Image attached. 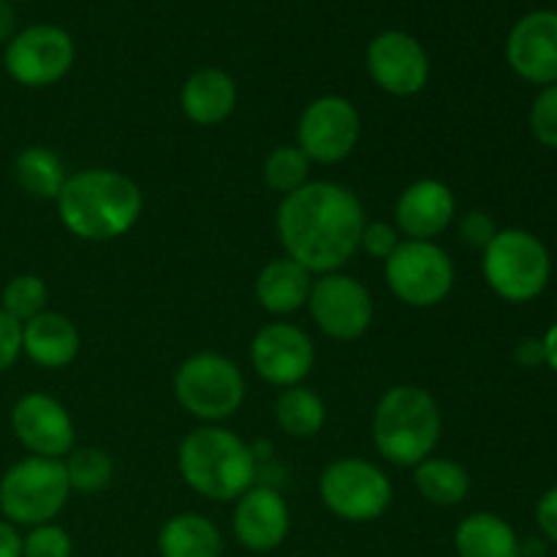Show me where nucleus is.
Masks as SVG:
<instances>
[{
  "mask_svg": "<svg viewBox=\"0 0 557 557\" xmlns=\"http://www.w3.org/2000/svg\"><path fill=\"white\" fill-rule=\"evenodd\" d=\"M364 205L348 185L310 180L277 207V237L288 259L313 275L341 272L359 253Z\"/></svg>",
  "mask_w": 557,
  "mask_h": 557,
  "instance_id": "obj_1",
  "label": "nucleus"
},
{
  "mask_svg": "<svg viewBox=\"0 0 557 557\" xmlns=\"http://www.w3.org/2000/svg\"><path fill=\"white\" fill-rule=\"evenodd\" d=\"M60 223L85 243H112L139 223L141 188L117 169H85L69 174L54 199Z\"/></svg>",
  "mask_w": 557,
  "mask_h": 557,
  "instance_id": "obj_2",
  "label": "nucleus"
},
{
  "mask_svg": "<svg viewBox=\"0 0 557 557\" xmlns=\"http://www.w3.org/2000/svg\"><path fill=\"white\" fill-rule=\"evenodd\" d=\"M183 482L196 495L228 504L256 484V451L223 424H199L177 449Z\"/></svg>",
  "mask_w": 557,
  "mask_h": 557,
  "instance_id": "obj_3",
  "label": "nucleus"
},
{
  "mask_svg": "<svg viewBox=\"0 0 557 557\" xmlns=\"http://www.w3.org/2000/svg\"><path fill=\"white\" fill-rule=\"evenodd\" d=\"M444 419L435 397L417 384H397L381 395L373 411V444L386 462L417 468L433 457Z\"/></svg>",
  "mask_w": 557,
  "mask_h": 557,
  "instance_id": "obj_4",
  "label": "nucleus"
},
{
  "mask_svg": "<svg viewBox=\"0 0 557 557\" xmlns=\"http://www.w3.org/2000/svg\"><path fill=\"white\" fill-rule=\"evenodd\" d=\"M482 272L495 297L511 305H525L547 292L553 256L528 228H498L482 250Z\"/></svg>",
  "mask_w": 557,
  "mask_h": 557,
  "instance_id": "obj_5",
  "label": "nucleus"
},
{
  "mask_svg": "<svg viewBox=\"0 0 557 557\" xmlns=\"http://www.w3.org/2000/svg\"><path fill=\"white\" fill-rule=\"evenodd\" d=\"M174 397L188 417L201 424H223L243 408L245 375L228 357L199 351L183 359L172 381Z\"/></svg>",
  "mask_w": 557,
  "mask_h": 557,
  "instance_id": "obj_6",
  "label": "nucleus"
},
{
  "mask_svg": "<svg viewBox=\"0 0 557 557\" xmlns=\"http://www.w3.org/2000/svg\"><path fill=\"white\" fill-rule=\"evenodd\" d=\"M71 498L63 460L25 457L0 476V511L16 528L52 522Z\"/></svg>",
  "mask_w": 557,
  "mask_h": 557,
  "instance_id": "obj_7",
  "label": "nucleus"
},
{
  "mask_svg": "<svg viewBox=\"0 0 557 557\" xmlns=\"http://www.w3.org/2000/svg\"><path fill=\"white\" fill-rule=\"evenodd\" d=\"M319 495L321 504L337 520L362 525L381 520L389 511L395 487L384 468L375 462L362 457H341L321 471Z\"/></svg>",
  "mask_w": 557,
  "mask_h": 557,
  "instance_id": "obj_8",
  "label": "nucleus"
},
{
  "mask_svg": "<svg viewBox=\"0 0 557 557\" xmlns=\"http://www.w3.org/2000/svg\"><path fill=\"white\" fill-rule=\"evenodd\" d=\"M384 277L403 305L428 310L446 302L455 288V261L433 239H403L384 261Z\"/></svg>",
  "mask_w": 557,
  "mask_h": 557,
  "instance_id": "obj_9",
  "label": "nucleus"
},
{
  "mask_svg": "<svg viewBox=\"0 0 557 557\" xmlns=\"http://www.w3.org/2000/svg\"><path fill=\"white\" fill-rule=\"evenodd\" d=\"M362 139L359 109L343 96H319L305 107L297 123V147L321 166H335L357 150Z\"/></svg>",
  "mask_w": 557,
  "mask_h": 557,
  "instance_id": "obj_10",
  "label": "nucleus"
},
{
  "mask_svg": "<svg viewBox=\"0 0 557 557\" xmlns=\"http://www.w3.org/2000/svg\"><path fill=\"white\" fill-rule=\"evenodd\" d=\"M308 310L313 324L326 337L341 343L359 341L370 330L375 315L373 297L362 281L343 272L315 275L308 297Z\"/></svg>",
  "mask_w": 557,
  "mask_h": 557,
  "instance_id": "obj_11",
  "label": "nucleus"
},
{
  "mask_svg": "<svg viewBox=\"0 0 557 557\" xmlns=\"http://www.w3.org/2000/svg\"><path fill=\"white\" fill-rule=\"evenodd\" d=\"M76 58L74 38L58 25H30L5 44L3 65L22 87L58 85Z\"/></svg>",
  "mask_w": 557,
  "mask_h": 557,
  "instance_id": "obj_12",
  "label": "nucleus"
},
{
  "mask_svg": "<svg viewBox=\"0 0 557 557\" xmlns=\"http://www.w3.org/2000/svg\"><path fill=\"white\" fill-rule=\"evenodd\" d=\"M250 364L267 384L277 389L299 386L315 368V343L302 326L272 321L250 341Z\"/></svg>",
  "mask_w": 557,
  "mask_h": 557,
  "instance_id": "obj_13",
  "label": "nucleus"
},
{
  "mask_svg": "<svg viewBox=\"0 0 557 557\" xmlns=\"http://www.w3.org/2000/svg\"><path fill=\"white\" fill-rule=\"evenodd\" d=\"M370 79L389 96L411 98L430 82L428 49L406 30H384L368 44L364 52Z\"/></svg>",
  "mask_w": 557,
  "mask_h": 557,
  "instance_id": "obj_14",
  "label": "nucleus"
},
{
  "mask_svg": "<svg viewBox=\"0 0 557 557\" xmlns=\"http://www.w3.org/2000/svg\"><path fill=\"white\" fill-rule=\"evenodd\" d=\"M11 433L33 457L65 460L76 449V428L69 408L44 392H30L14 403Z\"/></svg>",
  "mask_w": 557,
  "mask_h": 557,
  "instance_id": "obj_15",
  "label": "nucleus"
},
{
  "mask_svg": "<svg viewBox=\"0 0 557 557\" xmlns=\"http://www.w3.org/2000/svg\"><path fill=\"white\" fill-rule=\"evenodd\" d=\"M506 60L531 85H557V11L539 9L522 16L506 38Z\"/></svg>",
  "mask_w": 557,
  "mask_h": 557,
  "instance_id": "obj_16",
  "label": "nucleus"
},
{
  "mask_svg": "<svg viewBox=\"0 0 557 557\" xmlns=\"http://www.w3.org/2000/svg\"><path fill=\"white\" fill-rule=\"evenodd\" d=\"M232 531L250 553H272L286 542L292 531V511L277 490L253 484L234 504Z\"/></svg>",
  "mask_w": 557,
  "mask_h": 557,
  "instance_id": "obj_17",
  "label": "nucleus"
},
{
  "mask_svg": "<svg viewBox=\"0 0 557 557\" xmlns=\"http://www.w3.org/2000/svg\"><path fill=\"white\" fill-rule=\"evenodd\" d=\"M457 218V199L441 180L422 177L408 185L395 205V226L403 239L441 237Z\"/></svg>",
  "mask_w": 557,
  "mask_h": 557,
  "instance_id": "obj_18",
  "label": "nucleus"
},
{
  "mask_svg": "<svg viewBox=\"0 0 557 557\" xmlns=\"http://www.w3.org/2000/svg\"><path fill=\"white\" fill-rule=\"evenodd\" d=\"M82 335L74 321L54 310H44L22 324V354L44 370H63L76 362Z\"/></svg>",
  "mask_w": 557,
  "mask_h": 557,
  "instance_id": "obj_19",
  "label": "nucleus"
},
{
  "mask_svg": "<svg viewBox=\"0 0 557 557\" xmlns=\"http://www.w3.org/2000/svg\"><path fill=\"white\" fill-rule=\"evenodd\" d=\"M315 275L310 270H305L302 264H297L288 256L281 259H272L261 267V272L256 275L253 292L256 302L267 310L270 315H292L297 310L308 308L310 288H313Z\"/></svg>",
  "mask_w": 557,
  "mask_h": 557,
  "instance_id": "obj_20",
  "label": "nucleus"
},
{
  "mask_svg": "<svg viewBox=\"0 0 557 557\" xmlns=\"http://www.w3.org/2000/svg\"><path fill=\"white\" fill-rule=\"evenodd\" d=\"M237 85L223 69L194 71L180 90V109L196 125H218L237 109Z\"/></svg>",
  "mask_w": 557,
  "mask_h": 557,
  "instance_id": "obj_21",
  "label": "nucleus"
},
{
  "mask_svg": "<svg viewBox=\"0 0 557 557\" xmlns=\"http://www.w3.org/2000/svg\"><path fill=\"white\" fill-rule=\"evenodd\" d=\"M455 549L460 557H522L515 528L493 511H473L457 525Z\"/></svg>",
  "mask_w": 557,
  "mask_h": 557,
  "instance_id": "obj_22",
  "label": "nucleus"
},
{
  "mask_svg": "<svg viewBox=\"0 0 557 557\" xmlns=\"http://www.w3.org/2000/svg\"><path fill=\"white\" fill-rule=\"evenodd\" d=\"M161 557H221L223 536L210 517L199 511H183L169 517L158 533Z\"/></svg>",
  "mask_w": 557,
  "mask_h": 557,
  "instance_id": "obj_23",
  "label": "nucleus"
},
{
  "mask_svg": "<svg viewBox=\"0 0 557 557\" xmlns=\"http://www.w3.org/2000/svg\"><path fill=\"white\" fill-rule=\"evenodd\" d=\"M14 180L33 199L54 201L63 190L65 180H69V172H65L63 158L52 147L30 145L14 158Z\"/></svg>",
  "mask_w": 557,
  "mask_h": 557,
  "instance_id": "obj_24",
  "label": "nucleus"
},
{
  "mask_svg": "<svg viewBox=\"0 0 557 557\" xmlns=\"http://www.w3.org/2000/svg\"><path fill=\"white\" fill-rule=\"evenodd\" d=\"M417 493L433 506H460L471 493V473L449 457H428L413 468Z\"/></svg>",
  "mask_w": 557,
  "mask_h": 557,
  "instance_id": "obj_25",
  "label": "nucleus"
},
{
  "mask_svg": "<svg viewBox=\"0 0 557 557\" xmlns=\"http://www.w3.org/2000/svg\"><path fill=\"white\" fill-rule=\"evenodd\" d=\"M275 422L292 438H313L326 424V403L305 384L288 386L275 400Z\"/></svg>",
  "mask_w": 557,
  "mask_h": 557,
  "instance_id": "obj_26",
  "label": "nucleus"
},
{
  "mask_svg": "<svg viewBox=\"0 0 557 557\" xmlns=\"http://www.w3.org/2000/svg\"><path fill=\"white\" fill-rule=\"evenodd\" d=\"M63 462L65 473H69L71 493H101L114 479V460L98 446H76Z\"/></svg>",
  "mask_w": 557,
  "mask_h": 557,
  "instance_id": "obj_27",
  "label": "nucleus"
},
{
  "mask_svg": "<svg viewBox=\"0 0 557 557\" xmlns=\"http://www.w3.org/2000/svg\"><path fill=\"white\" fill-rule=\"evenodd\" d=\"M310 161L297 145H281L267 156L264 161V183L275 194L288 196L310 183Z\"/></svg>",
  "mask_w": 557,
  "mask_h": 557,
  "instance_id": "obj_28",
  "label": "nucleus"
},
{
  "mask_svg": "<svg viewBox=\"0 0 557 557\" xmlns=\"http://www.w3.org/2000/svg\"><path fill=\"white\" fill-rule=\"evenodd\" d=\"M47 283L41 281L33 272H22V275H14L3 286V294H0V310L11 315L14 321L25 324V321L36 319L38 313L47 310Z\"/></svg>",
  "mask_w": 557,
  "mask_h": 557,
  "instance_id": "obj_29",
  "label": "nucleus"
},
{
  "mask_svg": "<svg viewBox=\"0 0 557 557\" xmlns=\"http://www.w3.org/2000/svg\"><path fill=\"white\" fill-rule=\"evenodd\" d=\"M533 139L547 150H557V85H547L533 98L531 114H528Z\"/></svg>",
  "mask_w": 557,
  "mask_h": 557,
  "instance_id": "obj_30",
  "label": "nucleus"
},
{
  "mask_svg": "<svg viewBox=\"0 0 557 557\" xmlns=\"http://www.w3.org/2000/svg\"><path fill=\"white\" fill-rule=\"evenodd\" d=\"M74 555V542L69 531L54 522L36 525L22 536V557H71Z\"/></svg>",
  "mask_w": 557,
  "mask_h": 557,
  "instance_id": "obj_31",
  "label": "nucleus"
},
{
  "mask_svg": "<svg viewBox=\"0 0 557 557\" xmlns=\"http://www.w3.org/2000/svg\"><path fill=\"white\" fill-rule=\"evenodd\" d=\"M403 243V234L397 232L395 223L386 221H368L364 223L362 239H359V250L368 253L370 259L386 261L397 250V245Z\"/></svg>",
  "mask_w": 557,
  "mask_h": 557,
  "instance_id": "obj_32",
  "label": "nucleus"
},
{
  "mask_svg": "<svg viewBox=\"0 0 557 557\" xmlns=\"http://www.w3.org/2000/svg\"><path fill=\"white\" fill-rule=\"evenodd\" d=\"M457 232H460V239L468 245V248L484 250L490 245V239L498 234V226H495V221L487 215V212L471 210L460 218Z\"/></svg>",
  "mask_w": 557,
  "mask_h": 557,
  "instance_id": "obj_33",
  "label": "nucleus"
},
{
  "mask_svg": "<svg viewBox=\"0 0 557 557\" xmlns=\"http://www.w3.org/2000/svg\"><path fill=\"white\" fill-rule=\"evenodd\" d=\"M22 357V324L0 310V373L14 368Z\"/></svg>",
  "mask_w": 557,
  "mask_h": 557,
  "instance_id": "obj_34",
  "label": "nucleus"
},
{
  "mask_svg": "<svg viewBox=\"0 0 557 557\" xmlns=\"http://www.w3.org/2000/svg\"><path fill=\"white\" fill-rule=\"evenodd\" d=\"M536 522L544 536L557 544V487L547 490L536 504Z\"/></svg>",
  "mask_w": 557,
  "mask_h": 557,
  "instance_id": "obj_35",
  "label": "nucleus"
},
{
  "mask_svg": "<svg viewBox=\"0 0 557 557\" xmlns=\"http://www.w3.org/2000/svg\"><path fill=\"white\" fill-rule=\"evenodd\" d=\"M515 359H517V364H520V368H525V370L542 368V364H544L542 337H525V341L517 343Z\"/></svg>",
  "mask_w": 557,
  "mask_h": 557,
  "instance_id": "obj_36",
  "label": "nucleus"
},
{
  "mask_svg": "<svg viewBox=\"0 0 557 557\" xmlns=\"http://www.w3.org/2000/svg\"><path fill=\"white\" fill-rule=\"evenodd\" d=\"M0 557H22V536L9 520H0Z\"/></svg>",
  "mask_w": 557,
  "mask_h": 557,
  "instance_id": "obj_37",
  "label": "nucleus"
},
{
  "mask_svg": "<svg viewBox=\"0 0 557 557\" xmlns=\"http://www.w3.org/2000/svg\"><path fill=\"white\" fill-rule=\"evenodd\" d=\"M16 36V11L11 0H0V44H9Z\"/></svg>",
  "mask_w": 557,
  "mask_h": 557,
  "instance_id": "obj_38",
  "label": "nucleus"
},
{
  "mask_svg": "<svg viewBox=\"0 0 557 557\" xmlns=\"http://www.w3.org/2000/svg\"><path fill=\"white\" fill-rule=\"evenodd\" d=\"M542 346H544V364H547V368H553L557 373V321L549 326L547 332H544Z\"/></svg>",
  "mask_w": 557,
  "mask_h": 557,
  "instance_id": "obj_39",
  "label": "nucleus"
},
{
  "mask_svg": "<svg viewBox=\"0 0 557 557\" xmlns=\"http://www.w3.org/2000/svg\"><path fill=\"white\" fill-rule=\"evenodd\" d=\"M11 3H30V0H11Z\"/></svg>",
  "mask_w": 557,
  "mask_h": 557,
  "instance_id": "obj_40",
  "label": "nucleus"
}]
</instances>
